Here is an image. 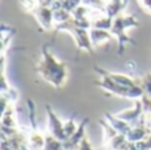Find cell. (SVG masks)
Segmentation results:
<instances>
[{
    "instance_id": "obj_6",
    "label": "cell",
    "mask_w": 151,
    "mask_h": 150,
    "mask_svg": "<svg viewBox=\"0 0 151 150\" xmlns=\"http://www.w3.org/2000/svg\"><path fill=\"white\" fill-rule=\"evenodd\" d=\"M105 72H106V74L113 81H115L119 85H123V87H137V85H141V80L134 79V77L129 76V74L115 73V72H109V71H105Z\"/></svg>"
},
{
    "instance_id": "obj_3",
    "label": "cell",
    "mask_w": 151,
    "mask_h": 150,
    "mask_svg": "<svg viewBox=\"0 0 151 150\" xmlns=\"http://www.w3.org/2000/svg\"><path fill=\"white\" fill-rule=\"evenodd\" d=\"M139 23L134 16L130 15H119L117 17H114V21H113V27L110 29L111 35L117 39L118 43V53L122 55L123 49H125V45L127 44H135L133 40L129 37V35L126 33V31L130 28H134V27H138Z\"/></svg>"
},
{
    "instance_id": "obj_8",
    "label": "cell",
    "mask_w": 151,
    "mask_h": 150,
    "mask_svg": "<svg viewBox=\"0 0 151 150\" xmlns=\"http://www.w3.org/2000/svg\"><path fill=\"white\" fill-rule=\"evenodd\" d=\"M143 109H145L143 104H142V101H141V102H137L133 109L125 110V112H122V113L117 114V117L121 120H123V121H126V122H130V121H134V120L138 118V117L143 113Z\"/></svg>"
},
{
    "instance_id": "obj_10",
    "label": "cell",
    "mask_w": 151,
    "mask_h": 150,
    "mask_svg": "<svg viewBox=\"0 0 151 150\" xmlns=\"http://www.w3.org/2000/svg\"><path fill=\"white\" fill-rule=\"evenodd\" d=\"M141 85L143 87L145 93L151 97V72H150V73H147L146 76L141 79Z\"/></svg>"
},
{
    "instance_id": "obj_2",
    "label": "cell",
    "mask_w": 151,
    "mask_h": 150,
    "mask_svg": "<svg viewBox=\"0 0 151 150\" xmlns=\"http://www.w3.org/2000/svg\"><path fill=\"white\" fill-rule=\"evenodd\" d=\"M96 72H98L99 74V82L98 85L105 89L106 92L113 93L115 96H121V97H127V98H142L145 96V89L142 85H137V87H123V85L117 84L115 81H113L109 76L106 74L105 69L96 68Z\"/></svg>"
},
{
    "instance_id": "obj_12",
    "label": "cell",
    "mask_w": 151,
    "mask_h": 150,
    "mask_svg": "<svg viewBox=\"0 0 151 150\" xmlns=\"http://www.w3.org/2000/svg\"><path fill=\"white\" fill-rule=\"evenodd\" d=\"M141 3L147 11H151V0H141Z\"/></svg>"
},
{
    "instance_id": "obj_11",
    "label": "cell",
    "mask_w": 151,
    "mask_h": 150,
    "mask_svg": "<svg viewBox=\"0 0 151 150\" xmlns=\"http://www.w3.org/2000/svg\"><path fill=\"white\" fill-rule=\"evenodd\" d=\"M78 150H93L86 137H83L82 141H80V144H78Z\"/></svg>"
},
{
    "instance_id": "obj_1",
    "label": "cell",
    "mask_w": 151,
    "mask_h": 150,
    "mask_svg": "<svg viewBox=\"0 0 151 150\" xmlns=\"http://www.w3.org/2000/svg\"><path fill=\"white\" fill-rule=\"evenodd\" d=\"M37 72L45 81L56 88L63 87L68 77L66 64L56 58V56L50 52L49 44H45L41 49V58L37 64Z\"/></svg>"
},
{
    "instance_id": "obj_4",
    "label": "cell",
    "mask_w": 151,
    "mask_h": 150,
    "mask_svg": "<svg viewBox=\"0 0 151 150\" xmlns=\"http://www.w3.org/2000/svg\"><path fill=\"white\" fill-rule=\"evenodd\" d=\"M60 31H66L73 36L76 44L80 48L81 50H86V52H93V43L90 40V33H89V29H83L80 28L74 24V17L70 21L65 23L64 25L56 28V32Z\"/></svg>"
},
{
    "instance_id": "obj_7",
    "label": "cell",
    "mask_w": 151,
    "mask_h": 150,
    "mask_svg": "<svg viewBox=\"0 0 151 150\" xmlns=\"http://www.w3.org/2000/svg\"><path fill=\"white\" fill-rule=\"evenodd\" d=\"M89 33H90V40L93 43V47L97 45H101L106 41H110L113 39V35L110 31H105V29H97V28H90L89 29Z\"/></svg>"
},
{
    "instance_id": "obj_5",
    "label": "cell",
    "mask_w": 151,
    "mask_h": 150,
    "mask_svg": "<svg viewBox=\"0 0 151 150\" xmlns=\"http://www.w3.org/2000/svg\"><path fill=\"white\" fill-rule=\"evenodd\" d=\"M37 21L40 23V25L45 29V31H49V29L55 28V20H53V11L49 8L44 7V5H39L37 11L35 12Z\"/></svg>"
},
{
    "instance_id": "obj_9",
    "label": "cell",
    "mask_w": 151,
    "mask_h": 150,
    "mask_svg": "<svg viewBox=\"0 0 151 150\" xmlns=\"http://www.w3.org/2000/svg\"><path fill=\"white\" fill-rule=\"evenodd\" d=\"M113 21H114V19L110 17V16H107V15L99 16V17L91 19V28L110 31V29H111V27H113Z\"/></svg>"
}]
</instances>
